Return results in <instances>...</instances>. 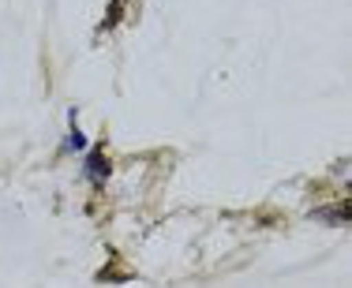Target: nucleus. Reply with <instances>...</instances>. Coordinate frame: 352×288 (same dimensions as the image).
I'll return each mask as SVG.
<instances>
[{
  "label": "nucleus",
  "mask_w": 352,
  "mask_h": 288,
  "mask_svg": "<svg viewBox=\"0 0 352 288\" xmlns=\"http://www.w3.org/2000/svg\"><path fill=\"white\" fill-rule=\"evenodd\" d=\"M105 173H109V165H105L102 150H98V154L90 157V176H98V180H105Z\"/></svg>",
  "instance_id": "f257e3e1"
}]
</instances>
